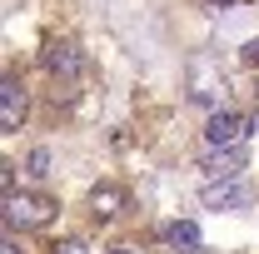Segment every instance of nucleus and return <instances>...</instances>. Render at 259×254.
<instances>
[{"instance_id":"7","label":"nucleus","mask_w":259,"mask_h":254,"mask_svg":"<svg viewBox=\"0 0 259 254\" xmlns=\"http://www.w3.org/2000/svg\"><path fill=\"white\" fill-rule=\"evenodd\" d=\"M164 244L180 249V254H194V249H199V224H194V220H175L169 229H164Z\"/></svg>"},{"instance_id":"6","label":"nucleus","mask_w":259,"mask_h":254,"mask_svg":"<svg viewBox=\"0 0 259 254\" xmlns=\"http://www.w3.org/2000/svg\"><path fill=\"white\" fill-rule=\"evenodd\" d=\"M20 125H25V90H20V80H5L0 85V130L15 135Z\"/></svg>"},{"instance_id":"1","label":"nucleus","mask_w":259,"mask_h":254,"mask_svg":"<svg viewBox=\"0 0 259 254\" xmlns=\"http://www.w3.org/2000/svg\"><path fill=\"white\" fill-rule=\"evenodd\" d=\"M199 199H204V209H225V215H239V209H249L254 204V185L249 180H204V190H199Z\"/></svg>"},{"instance_id":"4","label":"nucleus","mask_w":259,"mask_h":254,"mask_svg":"<svg viewBox=\"0 0 259 254\" xmlns=\"http://www.w3.org/2000/svg\"><path fill=\"white\" fill-rule=\"evenodd\" d=\"M249 130H254L249 115H239V110H214L209 125H204V140H209V145H244Z\"/></svg>"},{"instance_id":"10","label":"nucleus","mask_w":259,"mask_h":254,"mask_svg":"<svg viewBox=\"0 0 259 254\" xmlns=\"http://www.w3.org/2000/svg\"><path fill=\"white\" fill-rule=\"evenodd\" d=\"M0 190H5V199L15 194V164H0Z\"/></svg>"},{"instance_id":"2","label":"nucleus","mask_w":259,"mask_h":254,"mask_svg":"<svg viewBox=\"0 0 259 254\" xmlns=\"http://www.w3.org/2000/svg\"><path fill=\"white\" fill-rule=\"evenodd\" d=\"M199 170H204V180H244L249 155H244V145H209Z\"/></svg>"},{"instance_id":"8","label":"nucleus","mask_w":259,"mask_h":254,"mask_svg":"<svg viewBox=\"0 0 259 254\" xmlns=\"http://www.w3.org/2000/svg\"><path fill=\"white\" fill-rule=\"evenodd\" d=\"M120 204H125V194H120V185H95V190H90V209H95L100 220H110V215H115Z\"/></svg>"},{"instance_id":"14","label":"nucleus","mask_w":259,"mask_h":254,"mask_svg":"<svg viewBox=\"0 0 259 254\" xmlns=\"http://www.w3.org/2000/svg\"><path fill=\"white\" fill-rule=\"evenodd\" d=\"M214 5H225V0H214Z\"/></svg>"},{"instance_id":"5","label":"nucleus","mask_w":259,"mask_h":254,"mask_svg":"<svg viewBox=\"0 0 259 254\" xmlns=\"http://www.w3.org/2000/svg\"><path fill=\"white\" fill-rule=\"evenodd\" d=\"M40 60H45V70H50V75H55V80H75V75H80V50H75V45H70V40H55V45H45V55H40Z\"/></svg>"},{"instance_id":"3","label":"nucleus","mask_w":259,"mask_h":254,"mask_svg":"<svg viewBox=\"0 0 259 254\" xmlns=\"http://www.w3.org/2000/svg\"><path fill=\"white\" fill-rule=\"evenodd\" d=\"M5 220L20 224V229H40V224L55 220V199H45V194H10L5 199Z\"/></svg>"},{"instance_id":"13","label":"nucleus","mask_w":259,"mask_h":254,"mask_svg":"<svg viewBox=\"0 0 259 254\" xmlns=\"http://www.w3.org/2000/svg\"><path fill=\"white\" fill-rule=\"evenodd\" d=\"M110 254H140V249H130V244H115V249H110Z\"/></svg>"},{"instance_id":"12","label":"nucleus","mask_w":259,"mask_h":254,"mask_svg":"<svg viewBox=\"0 0 259 254\" xmlns=\"http://www.w3.org/2000/svg\"><path fill=\"white\" fill-rule=\"evenodd\" d=\"M244 65H259V40H249V45H244Z\"/></svg>"},{"instance_id":"11","label":"nucleus","mask_w":259,"mask_h":254,"mask_svg":"<svg viewBox=\"0 0 259 254\" xmlns=\"http://www.w3.org/2000/svg\"><path fill=\"white\" fill-rule=\"evenodd\" d=\"M55 254H85V244L80 239H65V244H55Z\"/></svg>"},{"instance_id":"9","label":"nucleus","mask_w":259,"mask_h":254,"mask_svg":"<svg viewBox=\"0 0 259 254\" xmlns=\"http://www.w3.org/2000/svg\"><path fill=\"white\" fill-rule=\"evenodd\" d=\"M25 164H30L35 180H40V175H50V155H45V150H30V159H25Z\"/></svg>"}]
</instances>
